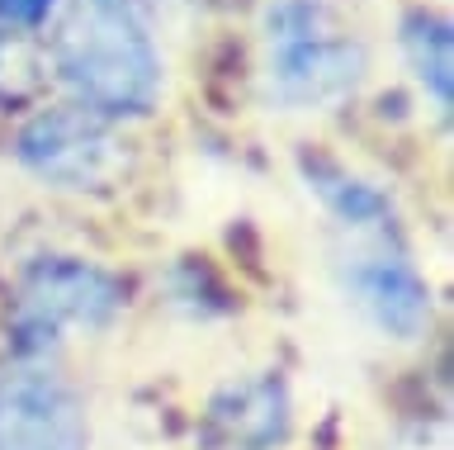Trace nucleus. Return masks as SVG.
I'll use <instances>...</instances> for the list:
<instances>
[{
    "label": "nucleus",
    "mask_w": 454,
    "mask_h": 450,
    "mask_svg": "<svg viewBox=\"0 0 454 450\" xmlns=\"http://www.w3.org/2000/svg\"><path fill=\"white\" fill-rule=\"evenodd\" d=\"M137 304L133 275L71 247H34L0 280V351L10 360L67 365L71 351L109 342Z\"/></svg>",
    "instance_id": "obj_1"
},
{
    "label": "nucleus",
    "mask_w": 454,
    "mask_h": 450,
    "mask_svg": "<svg viewBox=\"0 0 454 450\" xmlns=\"http://www.w3.org/2000/svg\"><path fill=\"white\" fill-rule=\"evenodd\" d=\"M48 81L114 123L152 119L166 100V52L123 0H62L48 34Z\"/></svg>",
    "instance_id": "obj_2"
},
{
    "label": "nucleus",
    "mask_w": 454,
    "mask_h": 450,
    "mask_svg": "<svg viewBox=\"0 0 454 450\" xmlns=\"http://www.w3.org/2000/svg\"><path fill=\"white\" fill-rule=\"evenodd\" d=\"M369 76L364 38L332 0H265L261 10V100L275 114H332Z\"/></svg>",
    "instance_id": "obj_3"
},
{
    "label": "nucleus",
    "mask_w": 454,
    "mask_h": 450,
    "mask_svg": "<svg viewBox=\"0 0 454 450\" xmlns=\"http://www.w3.org/2000/svg\"><path fill=\"white\" fill-rule=\"evenodd\" d=\"M10 157L34 186L67 200H114L137 176V147L123 123L71 100L24 114L10 138Z\"/></svg>",
    "instance_id": "obj_4"
},
{
    "label": "nucleus",
    "mask_w": 454,
    "mask_h": 450,
    "mask_svg": "<svg viewBox=\"0 0 454 450\" xmlns=\"http://www.w3.org/2000/svg\"><path fill=\"white\" fill-rule=\"evenodd\" d=\"M332 285L350 318L383 346L411 351L435 332V285L411 257L407 233L379 237H336L332 247Z\"/></svg>",
    "instance_id": "obj_5"
},
{
    "label": "nucleus",
    "mask_w": 454,
    "mask_h": 450,
    "mask_svg": "<svg viewBox=\"0 0 454 450\" xmlns=\"http://www.w3.org/2000/svg\"><path fill=\"white\" fill-rule=\"evenodd\" d=\"M0 450H95V403L67 365L0 356Z\"/></svg>",
    "instance_id": "obj_6"
},
{
    "label": "nucleus",
    "mask_w": 454,
    "mask_h": 450,
    "mask_svg": "<svg viewBox=\"0 0 454 450\" xmlns=\"http://www.w3.org/2000/svg\"><path fill=\"white\" fill-rule=\"evenodd\" d=\"M298 427L294 384L279 365H251L218 379L194 417L204 450H284Z\"/></svg>",
    "instance_id": "obj_7"
},
{
    "label": "nucleus",
    "mask_w": 454,
    "mask_h": 450,
    "mask_svg": "<svg viewBox=\"0 0 454 450\" xmlns=\"http://www.w3.org/2000/svg\"><path fill=\"white\" fill-rule=\"evenodd\" d=\"M298 180H303L308 200L322 209L336 237H379V233H403L397 218V200L388 186L350 171L346 162L322 157V152H303L298 157Z\"/></svg>",
    "instance_id": "obj_8"
},
{
    "label": "nucleus",
    "mask_w": 454,
    "mask_h": 450,
    "mask_svg": "<svg viewBox=\"0 0 454 450\" xmlns=\"http://www.w3.org/2000/svg\"><path fill=\"white\" fill-rule=\"evenodd\" d=\"M397 48H403V62L411 81H417L421 100L435 109V114H450L454 100V29L445 15L435 10H407L403 24H397Z\"/></svg>",
    "instance_id": "obj_9"
},
{
    "label": "nucleus",
    "mask_w": 454,
    "mask_h": 450,
    "mask_svg": "<svg viewBox=\"0 0 454 450\" xmlns=\"http://www.w3.org/2000/svg\"><path fill=\"white\" fill-rule=\"evenodd\" d=\"M43 86H48L43 43H34V34L0 24V114H20L43 95Z\"/></svg>",
    "instance_id": "obj_10"
},
{
    "label": "nucleus",
    "mask_w": 454,
    "mask_h": 450,
    "mask_svg": "<svg viewBox=\"0 0 454 450\" xmlns=\"http://www.w3.org/2000/svg\"><path fill=\"white\" fill-rule=\"evenodd\" d=\"M62 0H0V24L5 29H20V34H34L38 24H48Z\"/></svg>",
    "instance_id": "obj_11"
},
{
    "label": "nucleus",
    "mask_w": 454,
    "mask_h": 450,
    "mask_svg": "<svg viewBox=\"0 0 454 450\" xmlns=\"http://www.w3.org/2000/svg\"><path fill=\"white\" fill-rule=\"evenodd\" d=\"M133 15L147 24V29H161V24H176L184 10H190V0H123Z\"/></svg>",
    "instance_id": "obj_12"
}]
</instances>
